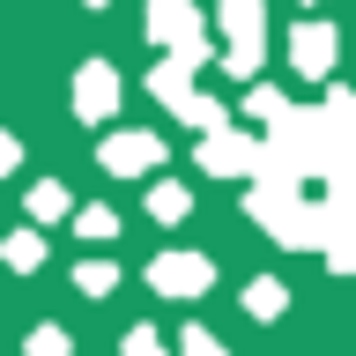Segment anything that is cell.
<instances>
[{"instance_id":"30bf717a","label":"cell","mask_w":356,"mask_h":356,"mask_svg":"<svg viewBox=\"0 0 356 356\" xmlns=\"http://www.w3.org/2000/svg\"><path fill=\"white\" fill-rule=\"evenodd\" d=\"M186 208H193V193H186V186H156V193H149V216H156V222H178Z\"/></svg>"},{"instance_id":"2e32d148","label":"cell","mask_w":356,"mask_h":356,"mask_svg":"<svg viewBox=\"0 0 356 356\" xmlns=\"http://www.w3.org/2000/svg\"><path fill=\"white\" fill-rule=\"evenodd\" d=\"M178 356H222V341L208 327H186V334H178Z\"/></svg>"},{"instance_id":"6da1fadb","label":"cell","mask_w":356,"mask_h":356,"mask_svg":"<svg viewBox=\"0 0 356 356\" xmlns=\"http://www.w3.org/2000/svg\"><path fill=\"white\" fill-rule=\"evenodd\" d=\"M222 38H230V52H222L230 74H260V60H267V15H260V0H222Z\"/></svg>"},{"instance_id":"8992f818","label":"cell","mask_w":356,"mask_h":356,"mask_svg":"<svg viewBox=\"0 0 356 356\" xmlns=\"http://www.w3.org/2000/svg\"><path fill=\"white\" fill-rule=\"evenodd\" d=\"M289 67L305 74V82H319L334 67V30L327 22H305V30H289Z\"/></svg>"},{"instance_id":"5b68a950","label":"cell","mask_w":356,"mask_h":356,"mask_svg":"<svg viewBox=\"0 0 356 356\" xmlns=\"http://www.w3.org/2000/svg\"><path fill=\"white\" fill-rule=\"evenodd\" d=\"M149 38L156 44H208V38H200V8H193V0H156V8H149Z\"/></svg>"},{"instance_id":"e0dca14e","label":"cell","mask_w":356,"mask_h":356,"mask_svg":"<svg viewBox=\"0 0 356 356\" xmlns=\"http://www.w3.org/2000/svg\"><path fill=\"white\" fill-rule=\"evenodd\" d=\"M127 356H163V341H156V327H134V334H127Z\"/></svg>"},{"instance_id":"52a82bcc","label":"cell","mask_w":356,"mask_h":356,"mask_svg":"<svg viewBox=\"0 0 356 356\" xmlns=\"http://www.w3.org/2000/svg\"><path fill=\"white\" fill-rule=\"evenodd\" d=\"M156 163H163V141H156V134H111L104 141V171H119V178L156 171Z\"/></svg>"},{"instance_id":"4fadbf2b","label":"cell","mask_w":356,"mask_h":356,"mask_svg":"<svg viewBox=\"0 0 356 356\" xmlns=\"http://www.w3.org/2000/svg\"><path fill=\"white\" fill-rule=\"evenodd\" d=\"M74 230H82L89 245H104V238H119V216H111V208H82V216H74Z\"/></svg>"},{"instance_id":"7a4b0ae2","label":"cell","mask_w":356,"mask_h":356,"mask_svg":"<svg viewBox=\"0 0 356 356\" xmlns=\"http://www.w3.org/2000/svg\"><path fill=\"white\" fill-rule=\"evenodd\" d=\"M149 289L171 297V305H193V297L216 289V267L200 260V252H156V260H149Z\"/></svg>"},{"instance_id":"d6986e66","label":"cell","mask_w":356,"mask_h":356,"mask_svg":"<svg viewBox=\"0 0 356 356\" xmlns=\"http://www.w3.org/2000/svg\"><path fill=\"white\" fill-rule=\"evenodd\" d=\"M89 8H104V0H89Z\"/></svg>"},{"instance_id":"5bb4252c","label":"cell","mask_w":356,"mask_h":356,"mask_svg":"<svg viewBox=\"0 0 356 356\" xmlns=\"http://www.w3.org/2000/svg\"><path fill=\"white\" fill-rule=\"evenodd\" d=\"M74 282H82L89 297H104V289H119V267H111V260H89V267H74Z\"/></svg>"},{"instance_id":"ac0fdd59","label":"cell","mask_w":356,"mask_h":356,"mask_svg":"<svg viewBox=\"0 0 356 356\" xmlns=\"http://www.w3.org/2000/svg\"><path fill=\"white\" fill-rule=\"evenodd\" d=\"M15 156H22V149H15V134H0V171H15Z\"/></svg>"},{"instance_id":"ba28073f","label":"cell","mask_w":356,"mask_h":356,"mask_svg":"<svg viewBox=\"0 0 356 356\" xmlns=\"http://www.w3.org/2000/svg\"><path fill=\"white\" fill-rule=\"evenodd\" d=\"M171 111H178V119H186L193 134H222V127H230V111H222L216 97H178Z\"/></svg>"},{"instance_id":"3957f363","label":"cell","mask_w":356,"mask_h":356,"mask_svg":"<svg viewBox=\"0 0 356 356\" xmlns=\"http://www.w3.org/2000/svg\"><path fill=\"white\" fill-rule=\"evenodd\" d=\"M200 163H208V171H222V178H230V171L252 178V171H260V149H252L245 134L222 127V134H200Z\"/></svg>"},{"instance_id":"9a60e30c","label":"cell","mask_w":356,"mask_h":356,"mask_svg":"<svg viewBox=\"0 0 356 356\" xmlns=\"http://www.w3.org/2000/svg\"><path fill=\"white\" fill-rule=\"evenodd\" d=\"M22 349H30V356H74V341H67L60 327H38L30 341H22Z\"/></svg>"},{"instance_id":"277c9868","label":"cell","mask_w":356,"mask_h":356,"mask_svg":"<svg viewBox=\"0 0 356 356\" xmlns=\"http://www.w3.org/2000/svg\"><path fill=\"white\" fill-rule=\"evenodd\" d=\"M111 104H119V67H111V60H89L82 74H74V111H82V119H104Z\"/></svg>"},{"instance_id":"9c48e42d","label":"cell","mask_w":356,"mask_h":356,"mask_svg":"<svg viewBox=\"0 0 356 356\" xmlns=\"http://www.w3.org/2000/svg\"><path fill=\"white\" fill-rule=\"evenodd\" d=\"M0 260L30 275V267H44V238H38V230H15V238H0Z\"/></svg>"},{"instance_id":"7c38bea8","label":"cell","mask_w":356,"mask_h":356,"mask_svg":"<svg viewBox=\"0 0 356 356\" xmlns=\"http://www.w3.org/2000/svg\"><path fill=\"white\" fill-rule=\"evenodd\" d=\"M30 216H38V222L67 216V186H52V178H44V186H30Z\"/></svg>"},{"instance_id":"8fae6325","label":"cell","mask_w":356,"mask_h":356,"mask_svg":"<svg viewBox=\"0 0 356 356\" xmlns=\"http://www.w3.org/2000/svg\"><path fill=\"white\" fill-rule=\"evenodd\" d=\"M245 312H252V319H275V312H282V282H267V275H260V282L245 289Z\"/></svg>"}]
</instances>
